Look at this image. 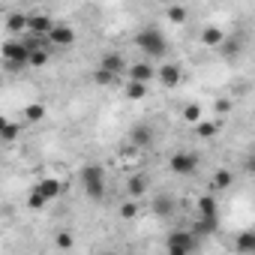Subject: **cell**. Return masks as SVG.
Returning a JSON list of instances; mask_svg holds the SVG:
<instances>
[{"label":"cell","instance_id":"cell-32","mask_svg":"<svg viewBox=\"0 0 255 255\" xmlns=\"http://www.w3.org/2000/svg\"><path fill=\"white\" fill-rule=\"evenodd\" d=\"M105 255H111V252H105Z\"/></svg>","mask_w":255,"mask_h":255},{"label":"cell","instance_id":"cell-10","mask_svg":"<svg viewBox=\"0 0 255 255\" xmlns=\"http://www.w3.org/2000/svg\"><path fill=\"white\" fill-rule=\"evenodd\" d=\"M51 27H54V18L42 15V12H36V15H27V30H30L36 39H45Z\"/></svg>","mask_w":255,"mask_h":255},{"label":"cell","instance_id":"cell-29","mask_svg":"<svg viewBox=\"0 0 255 255\" xmlns=\"http://www.w3.org/2000/svg\"><path fill=\"white\" fill-rule=\"evenodd\" d=\"M27 204H30L33 210H42V207H45V201H42V198H39L36 192H30V195H27Z\"/></svg>","mask_w":255,"mask_h":255},{"label":"cell","instance_id":"cell-22","mask_svg":"<svg viewBox=\"0 0 255 255\" xmlns=\"http://www.w3.org/2000/svg\"><path fill=\"white\" fill-rule=\"evenodd\" d=\"M48 63V51L45 48H30V54H27V66H45Z\"/></svg>","mask_w":255,"mask_h":255},{"label":"cell","instance_id":"cell-1","mask_svg":"<svg viewBox=\"0 0 255 255\" xmlns=\"http://www.w3.org/2000/svg\"><path fill=\"white\" fill-rule=\"evenodd\" d=\"M135 48H141L147 57H162L168 42H165V33L159 27H144L135 33Z\"/></svg>","mask_w":255,"mask_h":255},{"label":"cell","instance_id":"cell-28","mask_svg":"<svg viewBox=\"0 0 255 255\" xmlns=\"http://www.w3.org/2000/svg\"><path fill=\"white\" fill-rule=\"evenodd\" d=\"M120 216H123V219H135V216H138V201H126V204L120 207Z\"/></svg>","mask_w":255,"mask_h":255},{"label":"cell","instance_id":"cell-4","mask_svg":"<svg viewBox=\"0 0 255 255\" xmlns=\"http://www.w3.org/2000/svg\"><path fill=\"white\" fill-rule=\"evenodd\" d=\"M168 168H171V174H177V177H189V174L198 171V156H195L192 150H177V153L168 159Z\"/></svg>","mask_w":255,"mask_h":255},{"label":"cell","instance_id":"cell-11","mask_svg":"<svg viewBox=\"0 0 255 255\" xmlns=\"http://www.w3.org/2000/svg\"><path fill=\"white\" fill-rule=\"evenodd\" d=\"M156 78H159L162 87H177V84L183 81V72H180L177 63H162V66L156 69Z\"/></svg>","mask_w":255,"mask_h":255},{"label":"cell","instance_id":"cell-31","mask_svg":"<svg viewBox=\"0 0 255 255\" xmlns=\"http://www.w3.org/2000/svg\"><path fill=\"white\" fill-rule=\"evenodd\" d=\"M9 123V117H3V114H0V132H3V126Z\"/></svg>","mask_w":255,"mask_h":255},{"label":"cell","instance_id":"cell-26","mask_svg":"<svg viewBox=\"0 0 255 255\" xmlns=\"http://www.w3.org/2000/svg\"><path fill=\"white\" fill-rule=\"evenodd\" d=\"M126 96H129V99H144V96H147V84L129 81V84H126Z\"/></svg>","mask_w":255,"mask_h":255},{"label":"cell","instance_id":"cell-23","mask_svg":"<svg viewBox=\"0 0 255 255\" xmlns=\"http://www.w3.org/2000/svg\"><path fill=\"white\" fill-rule=\"evenodd\" d=\"M231 180H234V177H231V171H228V168H219V171L213 174V183H210V186H213V189H228V186H231Z\"/></svg>","mask_w":255,"mask_h":255},{"label":"cell","instance_id":"cell-25","mask_svg":"<svg viewBox=\"0 0 255 255\" xmlns=\"http://www.w3.org/2000/svg\"><path fill=\"white\" fill-rule=\"evenodd\" d=\"M153 210H156L159 216H171V210H174V201H171L168 195H159V198L153 201Z\"/></svg>","mask_w":255,"mask_h":255},{"label":"cell","instance_id":"cell-27","mask_svg":"<svg viewBox=\"0 0 255 255\" xmlns=\"http://www.w3.org/2000/svg\"><path fill=\"white\" fill-rule=\"evenodd\" d=\"M54 243H57V249H72L75 237H72L69 231H57V234H54Z\"/></svg>","mask_w":255,"mask_h":255},{"label":"cell","instance_id":"cell-15","mask_svg":"<svg viewBox=\"0 0 255 255\" xmlns=\"http://www.w3.org/2000/svg\"><path fill=\"white\" fill-rule=\"evenodd\" d=\"M180 114H183V120H186V123H192V126H195L198 120H204V108H201L198 102H186Z\"/></svg>","mask_w":255,"mask_h":255},{"label":"cell","instance_id":"cell-16","mask_svg":"<svg viewBox=\"0 0 255 255\" xmlns=\"http://www.w3.org/2000/svg\"><path fill=\"white\" fill-rule=\"evenodd\" d=\"M6 30H9V33H21V30H27V15H24V12H12V15H6Z\"/></svg>","mask_w":255,"mask_h":255},{"label":"cell","instance_id":"cell-19","mask_svg":"<svg viewBox=\"0 0 255 255\" xmlns=\"http://www.w3.org/2000/svg\"><path fill=\"white\" fill-rule=\"evenodd\" d=\"M42 117H45V105H42V102H30V105L24 108V120H27V123H39Z\"/></svg>","mask_w":255,"mask_h":255},{"label":"cell","instance_id":"cell-13","mask_svg":"<svg viewBox=\"0 0 255 255\" xmlns=\"http://www.w3.org/2000/svg\"><path fill=\"white\" fill-rule=\"evenodd\" d=\"M150 78H156V69H153L150 63H135V66H129V81H135V84H147Z\"/></svg>","mask_w":255,"mask_h":255},{"label":"cell","instance_id":"cell-6","mask_svg":"<svg viewBox=\"0 0 255 255\" xmlns=\"http://www.w3.org/2000/svg\"><path fill=\"white\" fill-rule=\"evenodd\" d=\"M45 42H48V45H54V48H69V45L75 42V30H72L69 24H57V21H54V27L48 30Z\"/></svg>","mask_w":255,"mask_h":255},{"label":"cell","instance_id":"cell-18","mask_svg":"<svg viewBox=\"0 0 255 255\" xmlns=\"http://www.w3.org/2000/svg\"><path fill=\"white\" fill-rule=\"evenodd\" d=\"M195 132H198V138H213L219 132V123L216 120H198L195 123Z\"/></svg>","mask_w":255,"mask_h":255},{"label":"cell","instance_id":"cell-8","mask_svg":"<svg viewBox=\"0 0 255 255\" xmlns=\"http://www.w3.org/2000/svg\"><path fill=\"white\" fill-rule=\"evenodd\" d=\"M30 192H36V195L48 204V201H54V198L63 192V183H60L57 177H42V180H36V186H33Z\"/></svg>","mask_w":255,"mask_h":255},{"label":"cell","instance_id":"cell-9","mask_svg":"<svg viewBox=\"0 0 255 255\" xmlns=\"http://www.w3.org/2000/svg\"><path fill=\"white\" fill-rule=\"evenodd\" d=\"M129 147H135V150H144V147H150L153 144V129L147 123H138V126H132V132H129Z\"/></svg>","mask_w":255,"mask_h":255},{"label":"cell","instance_id":"cell-21","mask_svg":"<svg viewBox=\"0 0 255 255\" xmlns=\"http://www.w3.org/2000/svg\"><path fill=\"white\" fill-rule=\"evenodd\" d=\"M18 135H21V126L9 120V123L3 126V132H0V141H3V144H12V141H15Z\"/></svg>","mask_w":255,"mask_h":255},{"label":"cell","instance_id":"cell-7","mask_svg":"<svg viewBox=\"0 0 255 255\" xmlns=\"http://www.w3.org/2000/svg\"><path fill=\"white\" fill-rule=\"evenodd\" d=\"M99 72H105V75H111V78H117V75H123L126 72V60H123V54H117V51H108V54H102V60H99V66H96Z\"/></svg>","mask_w":255,"mask_h":255},{"label":"cell","instance_id":"cell-3","mask_svg":"<svg viewBox=\"0 0 255 255\" xmlns=\"http://www.w3.org/2000/svg\"><path fill=\"white\" fill-rule=\"evenodd\" d=\"M0 54H3L6 69L18 72V69H24V66H27V54H30V48H27L24 42H18V39H6L3 45H0Z\"/></svg>","mask_w":255,"mask_h":255},{"label":"cell","instance_id":"cell-12","mask_svg":"<svg viewBox=\"0 0 255 255\" xmlns=\"http://www.w3.org/2000/svg\"><path fill=\"white\" fill-rule=\"evenodd\" d=\"M198 213H201V219H207V222H219L216 198H213V195H201V198H198Z\"/></svg>","mask_w":255,"mask_h":255},{"label":"cell","instance_id":"cell-14","mask_svg":"<svg viewBox=\"0 0 255 255\" xmlns=\"http://www.w3.org/2000/svg\"><path fill=\"white\" fill-rule=\"evenodd\" d=\"M126 192H129V198L135 201V198H141L144 192H147V180L141 177V174H132L129 180H126Z\"/></svg>","mask_w":255,"mask_h":255},{"label":"cell","instance_id":"cell-30","mask_svg":"<svg viewBox=\"0 0 255 255\" xmlns=\"http://www.w3.org/2000/svg\"><path fill=\"white\" fill-rule=\"evenodd\" d=\"M228 108H231V102H228V99H219V102H216V111H219V114H225Z\"/></svg>","mask_w":255,"mask_h":255},{"label":"cell","instance_id":"cell-5","mask_svg":"<svg viewBox=\"0 0 255 255\" xmlns=\"http://www.w3.org/2000/svg\"><path fill=\"white\" fill-rule=\"evenodd\" d=\"M165 246H168V255H192L195 234L192 231H171L168 240H165Z\"/></svg>","mask_w":255,"mask_h":255},{"label":"cell","instance_id":"cell-24","mask_svg":"<svg viewBox=\"0 0 255 255\" xmlns=\"http://www.w3.org/2000/svg\"><path fill=\"white\" fill-rule=\"evenodd\" d=\"M165 15H168V21L183 24V21L189 18V9H186V6H168V9H165Z\"/></svg>","mask_w":255,"mask_h":255},{"label":"cell","instance_id":"cell-20","mask_svg":"<svg viewBox=\"0 0 255 255\" xmlns=\"http://www.w3.org/2000/svg\"><path fill=\"white\" fill-rule=\"evenodd\" d=\"M237 249H240L243 255L255 252V234H252V231H240V234H237Z\"/></svg>","mask_w":255,"mask_h":255},{"label":"cell","instance_id":"cell-17","mask_svg":"<svg viewBox=\"0 0 255 255\" xmlns=\"http://www.w3.org/2000/svg\"><path fill=\"white\" fill-rule=\"evenodd\" d=\"M222 39H225V36H222V30H219V27H204V30H201V42H204L207 48L222 45Z\"/></svg>","mask_w":255,"mask_h":255},{"label":"cell","instance_id":"cell-2","mask_svg":"<svg viewBox=\"0 0 255 255\" xmlns=\"http://www.w3.org/2000/svg\"><path fill=\"white\" fill-rule=\"evenodd\" d=\"M81 186H84L87 198L102 201V198H105V168L96 165V162L84 165V168H81Z\"/></svg>","mask_w":255,"mask_h":255}]
</instances>
